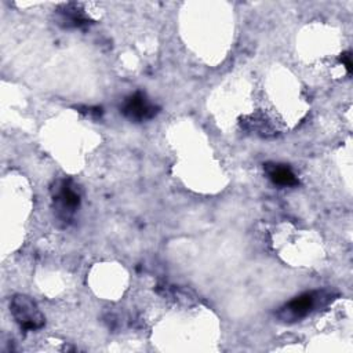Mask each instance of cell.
Returning <instances> with one entry per match:
<instances>
[{"mask_svg":"<svg viewBox=\"0 0 353 353\" xmlns=\"http://www.w3.org/2000/svg\"><path fill=\"white\" fill-rule=\"evenodd\" d=\"M330 298L331 294L324 290L303 292L287 302L283 307H280V310L277 312V317L283 323H295L309 316L316 307L325 305Z\"/></svg>","mask_w":353,"mask_h":353,"instance_id":"cell-1","label":"cell"},{"mask_svg":"<svg viewBox=\"0 0 353 353\" xmlns=\"http://www.w3.org/2000/svg\"><path fill=\"white\" fill-rule=\"evenodd\" d=\"M10 310L19 327L26 331H34L44 325V316L39 306L26 295H14L10 302Z\"/></svg>","mask_w":353,"mask_h":353,"instance_id":"cell-2","label":"cell"},{"mask_svg":"<svg viewBox=\"0 0 353 353\" xmlns=\"http://www.w3.org/2000/svg\"><path fill=\"white\" fill-rule=\"evenodd\" d=\"M54 204L58 218L62 221H69L80 205V194L72 181H61L54 189Z\"/></svg>","mask_w":353,"mask_h":353,"instance_id":"cell-3","label":"cell"},{"mask_svg":"<svg viewBox=\"0 0 353 353\" xmlns=\"http://www.w3.org/2000/svg\"><path fill=\"white\" fill-rule=\"evenodd\" d=\"M120 112L130 120L143 121L154 117L159 112V108L154 106L143 92L137 91L124 99Z\"/></svg>","mask_w":353,"mask_h":353,"instance_id":"cell-4","label":"cell"},{"mask_svg":"<svg viewBox=\"0 0 353 353\" xmlns=\"http://www.w3.org/2000/svg\"><path fill=\"white\" fill-rule=\"evenodd\" d=\"M263 168H265V172L268 174V178L274 185H279V186H296L299 183L296 175L285 164L266 163Z\"/></svg>","mask_w":353,"mask_h":353,"instance_id":"cell-5","label":"cell"},{"mask_svg":"<svg viewBox=\"0 0 353 353\" xmlns=\"http://www.w3.org/2000/svg\"><path fill=\"white\" fill-rule=\"evenodd\" d=\"M61 22H63L68 28H80L90 22V19L83 14V10H80L76 4H66L62 10H59Z\"/></svg>","mask_w":353,"mask_h":353,"instance_id":"cell-6","label":"cell"},{"mask_svg":"<svg viewBox=\"0 0 353 353\" xmlns=\"http://www.w3.org/2000/svg\"><path fill=\"white\" fill-rule=\"evenodd\" d=\"M343 66L346 68L347 73H352V58H350V54L349 52H345L342 54V58H341Z\"/></svg>","mask_w":353,"mask_h":353,"instance_id":"cell-7","label":"cell"}]
</instances>
